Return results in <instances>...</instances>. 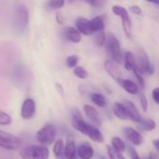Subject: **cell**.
I'll use <instances>...</instances> for the list:
<instances>
[{
	"label": "cell",
	"mask_w": 159,
	"mask_h": 159,
	"mask_svg": "<svg viewBox=\"0 0 159 159\" xmlns=\"http://www.w3.org/2000/svg\"><path fill=\"white\" fill-rule=\"evenodd\" d=\"M20 157L22 159H48L49 150L46 145L31 144L20 151Z\"/></svg>",
	"instance_id": "cell-1"
},
{
	"label": "cell",
	"mask_w": 159,
	"mask_h": 159,
	"mask_svg": "<svg viewBox=\"0 0 159 159\" xmlns=\"http://www.w3.org/2000/svg\"><path fill=\"white\" fill-rule=\"evenodd\" d=\"M105 49L108 55L110 56L111 60L116 61L117 64H121L124 61L121 46L119 40L113 34H108L106 36V42H105Z\"/></svg>",
	"instance_id": "cell-2"
},
{
	"label": "cell",
	"mask_w": 159,
	"mask_h": 159,
	"mask_svg": "<svg viewBox=\"0 0 159 159\" xmlns=\"http://www.w3.org/2000/svg\"><path fill=\"white\" fill-rule=\"evenodd\" d=\"M56 135H57V129L55 126L51 123H47L36 132L35 138L39 144L48 146L54 143Z\"/></svg>",
	"instance_id": "cell-3"
},
{
	"label": "cell",
	"mask_w": 159,
	"mask_h": 159,
	"mask_svg": "<svg viewBox=\"0 0 159 159\" xmlns=\"http://www.w3.org/2000/svg\"><path fill=\"white\" fill-rule=\"evenodd\" d=\"M22 145V141L16 135L0 129V147L9 151H17Z\"/></svg>",
	"instance_id": "cell-4"
},
{
	"label": "cell",
	"mask_w": 159,
	"mask_h": 159,
	"mask_svg": "<svg viewBox=\"0 0 159 159\" xmlns=\"http://www.w3.org/2000/svg\"><path fill=\"white\" fill-rule=\"evenodd\" d=\"M36 112V105L33 99L27 98L23 101L20 108V116L24 120L32 119Z\"/></svg>",
	"instance_id": "cell-5"
},
{
	"label": "cell",
	"mask_w": 159,
	"mask_h": 159,
	"mask_svg": "<svg viewBox=\"0 0 159 159\" xmlns=\"http://www.w3.org/2000/svg\"><path fill=\"white\" fill-rule=\"evenodd\" d=\"M29 22V11L26 7L19 6L15 12V25L19 29H23Z\"/></svg>",
	"instance_id": "cell-6"
},
{
	"label": "cell",
	"mask_w": 159,
	"mask_h": 159,
	"mask_svg": "<svg viewBox=\"0 0 159 159\" xmlns=\"http://www.w3.org/2000/svg\"><path fill=\"white\" fill-rule=\"evenodd\" d=\"M136 61H137V69L139 70V72L142 75L147 74L148 69L151 66V62L149 60V57L147 55V53L145 52L144 49H139L138 53H137V57H136Z\"/></svg>",
	"instance_id": "cell-7"
},
{
	"label": "cell",
	"mask_w": 159,
	"mask_h": 159,
	"mask_svg": "<svg viewBox=\"0 0 159 159\" xmlns=\"http://www.w3.org/2000/svg\"><path fill=\"white\" fill-rule=\"evenodd\" d=\"M123 132H124V135L127 138V140L129 142H130L132 144L138 146V145H142L143 143V135L135 129H133L131 127H126L124 129Z\"/></svg>",
	"instance_id": "cell-8"
},
{
	"label": "cell",
	"mask_w": 159,
	"mask_h": 159,
	"mask_svg": "<svg viewBox=\"0 0 159 159\" xmlns=\"http://www.w3.org/2000/svg\"><path fill=\"white\" fill-rule=\"evenodd\" d=\"M88 123L84 120L81 113L78 109L74 108L72 110V126L81 133H84Z\"/></svg>",
	"instance_id": "cell-9"
},
{
	"label": "cell",
	"mask_w": 159,
	"mask_h": 159,
	"mask_svg": "<svg viewBox=\"0 0 159 159\" xmlns=\"http://www.w3.org/2000/svg\"><path fill=\"white\" fill-rule=\"evenodd\" d=\"M75 28L81 33V34H84V35H91L92 34H94L92 31L90 20L84 18V17H79L76 20Z\"/></svg>",
	"instance_id": "cell-10"
},
{
	"label": "cell",
	"mask_w": 159,
	"mask_h": 159,
	"mask_svg": "<svg viewBox=\"0 0 159 159\" xmlns=\"http://www.w3.org/2000/svg\"><path fill=\"white\" fill-rule=\"evenodd\" d=\"M116 63V62L114 61L113 60H106L104 61V69L113 79L118 82L122 79V74Z\"/></svg>",
	"instance_id": "cell-11"
},
{
	"label": "cell",
	"mask_w": 159,
	"mask_h": 159,
	"mask_svg": "<svg viewBox=\"0 0 159 159\" xmlns=\"http://www.w3.org/2000/svg\"><path fill=\"white\" fill-rule=\"evenodd\" d=\"M83 134H85V135H87L88 137H89V138H90L93 142H95V143H102L104 142V137H103L102 133L101 132V130H99V129H98L96 127H94L93 125L88 124Z\"/></svg>",
	"instance_id": "cell-12"
},
{
	"label": "cell",
	"mask_w": 159,
	"mask_h": 159,
	"mask_svg": "<svg viewBox=\"0 0 159 159\" xmlns=\"http://www.w3.org/2000/svg\"><path fill=\"white\" fill-rule=\"evenodd\" d=\"M63 35L66 40L72 43H79L82 39L81 33L75 27L69 26L63 30Z\"/></svg>",
	"instance_id": "cell-13"
},
{
	"label": "cell",
	"mask_w": 159,
	"mask_h": 159,
	"mask_svg": "<svg viewBox=\"0 0 159 159\" xmlns=\"http://www.w3.org/2000/svg\"><path fill=\"white\" fill-rule=\"evenodd\" d=\"M124 105L126 106L127 108V111H128V114H129V117L133 120L134 122L136 123H141L143 121L142 119V116H141V114L139 112V110L137 109V107L134 105V103L130 101H126Z\"/></svg>",
	"instance_id": "cell-14"
},
{
	"label": "cell",
	"mask_w": 159,
	"mask_h": 159,
	"mask_svg": "<svg viewBox=\"0 0 159 159\" xmlns=\"http://www.w3.org/2000/svg\"><path fill=\"white\" fill-rule=\"evenodd\" d=\"M93 155V148L89 143H83L77 148V156L81 159H91Z\"/></svg>",
	"instance_id": "cell-15"
},
{
	"label": "cell",
	"mask_w": 159,
	"mask_h": 159,
	"mask_svg": "<svg viewBox=\"0 0 159 159\" xmlns=\"http://www.w3.org/2000/svg\"><path fill=\"white\" fill-rule=\"evenodd\" d=\"M84 111L86 116L93 122L95 123L97 126H101L102 125V119L100 116V114L98 113V111L91 105L89 104H85L84 105Z\"/></svg>",
	"instance_id": "cell-16"
},
{
	"label": "cell",
	"mask_w": 159,
	"mask_h": 159,
	"mask_svg": "<svg viewBox=\"0 0 159 159\" xmlns=\"http://www.w3.org/2000/svg\"><path fill=\"white\" fill-rule=\"evenodd\" d=\"M64 157L66 159H75L77 156V148L75 142L72 139H68L66 144L64 145L63 151Z\"/></svg>",
	"instance_id": "cell-17"
},
{
	"label": "cell",
	"mask_w": 159,
	"mask_h": 159,
	"mask_svg": "<svg viewBox=\"0 0 159 159\" xmlns=\"http://www.w3.org/2000/svg\"><path fill=\"white\" fill-rule=\"evenodd\" d=\"M121 87L129 94L136 95L139 93V85L129 79H121L118 81Z\"/></svg>",
	"instance_id": "cell-18"
},
{
	"label": "cell",
	"mask_w": 159,
	"mask_h": 159,
	"mask_svg": "<svg viewBox=\"0 0 159 159\" xmlns=\"http://www.w3.org/2000/svg\"><path fill=\"white\" fill-rule=\"evenodd\" d=\"M124 66L126 68V70L128 71H132L136 65H137V61H136V56L131 52V51H128L125 53L124 56V61H123Z\"/></svg>",
	"instance_id": "cell-19"
},
{
	"label": "cell",
	"mask_w": 159,
	"mask_h": 159,
	"mask_svg": "<svg viewBox=\"0 0 159 159\" xmlns=\"http://www.w3.org/2000/svg\"><path fill=\"white\" fill-rule=\"evenodd\" d=\"M90 22H91L93 33L102 31L105 28V17L104 16H96L92 20H90Z\"/></svg>",
	"instance_id": "cell-20"
},
{
	"label": "cell",
	"mask_w": 159,
	"mask_h": 159,
	"mask_svg": "<svg viewBox=\"0 0 159 159\" xmlns=\"http://www.w3.org/2000/svg\"><path fill=\"white\" fill-rule=\"evenodd\" d=\"M120 19L122 21L123 31H124L126 36L129 38H131V36H132V22H131V19L129 17V14H127V15L121 17Z\"/></svg>",
	"instance_id": "cell-21"
},
{
	"label": "cell",
	"mask_w": 159,
	"mask_h": 159,
	"mask_svg": "<svg viewBox=\"0 0 159 159\" xmlns=\"http://www.w3.org/2000/svg\"><path fill=\"white\" fill-rule=\"evenodd\" d=\"M113 110H114V113L116 116V117H118L119 119L125 120V119L129 118V114H128L127 108L124 104H122L120 102H115Z\"/></svg>",
	"instance_id": "cell-22"
},
{
	"label": "cell",
	"mask_w": 159,
	"mask_h": 159,
	"mask_svg": "<svg viewBox=\"0 0 159 159\" xmlns=\"http://www.w3.org/2000/svg\"><path fill=\"white\" fill-rule=\"evenodd\" d=\"M63 151H64V143H63V141L61 139H59L55 142L54 145H53V148H52V152L54 154V156L57 157V159L61 158V157H63L64 155H63Z\"/></svg>",
	"instance_id": "cell-23"
},
{
	"label": "cell",
	"mask_w": 159,
	"mask_h": 159,
	"mask_svg": "<svg viewBox=\"0 0 159 159\" xmlns=\"http://www.w3.org/2000/svg\"><path fill=\"white\" fill-rule=\"evenodd\" d=\"M90 99H91L92 102L99 107H105L107 105V102H106L105 97L101 93H97V92L92 93L90 95Z\"/></svg>",
	"instance_id": "cell-24"
},
{
	"label": "cell",
	"mask_w": 159,
	"mask_h": 159,
	"mask_svg": "<svg viewBox=\"0 0 159 159\" xmlns=\"http://www.w3.org/2000/svg\"><path fill=\"white\" fill-rule=\"evenodd\" d=\"M112 146L116 151H118L120 153H123L126 150V144L122 141V139H120L119 137H113L112 138Z\"/></svg>",
	"instance_id": "cell-25"
},
{
	"label": "cell",
	"mask_w": 159,
	"mask_h": 159,
	"mask_svg": "<svg viewBox=\"0 0 159 159\" xmlns=\"http://www.w3.org/2000/svg\"><path fill=\"white\" fill-rule=\"evenodd\" d=\"M139 124H141L142 129H143L145 131H152L157 128V124H156L155 120H153V119H145V120H143Z\"/></svg>",
	"instance_id": "cell-26"
},
{
	"label": "cell",
	"mask_w": 159,
	"mask_h": 159,
	"mask_svg": "<svg viewBox=\"0 0 159 159\" xmlns=\"http://www.w3.org/2000/svg\"><path fill=\"white\" fill-rule=\"evenodd\" d=\"M94 42H95L96 46H98V47H102L105 44V42H106V34H105L104 30L96 33V35L94 37Z\"/></svg>",
	"instance_id": "cell-27"
},
{
	"label": "cell",
	"mask_w": 159,
	"mask_h": 159,
	"mask_svg": "<svg viewBox=\"0 0 159 159\" xmlns=\"http://www.w3.org/2000/svg\"><path fill=\"white\" fill-rule=\"evenodd\" d=\"M73 73L76 77H78L80 79H87L89 77V73L83 66L75 67L74 70H73Z\"/></svg>",
	"instance_id": "cell-28"
},
{
	"label": "cell",
	"mask_w": 159,
	"mask_h": 159,
	"mask_svg": "<svg viewBox=\"0 0 159 159\" xmlns=\"http://www.w3.org/2000/svg\"><path fill=\"white\" fill-rule=\"evenodd\" d=\"M107 154H108L110 159H126L124 157V156H123L120 152L116 151V150L113 146H111V145H108V146H107Z\"/></svg>",
	"instance_id": "cell-29"
},
{
	"label": "cell",
	"mask_w": 159,
	"mask_h": 159,
	"mask_svg": "<svg viewBox=\"0 0 159 159\" xmlns=\"http://www.w3.org/2000/svg\"><path fill=\"white\" fill-rule=\"evenodd\" d=\"M112 12H113L115 15H116L117 17H119V18H121V17H123V16L129 14V10H128L127 8H125L124 7L119 6V5H115V6H113V7H112Z\"/></svg>",
	"instance_id": "cell-30"
},
{
	"label": "cell",
	"mask_w": 159,
	"mask_h": 159,
	"mask_svg": "<svg viewBox=\"0 0 159 159\" xmlns=\"http://www.w3.org/2000/svg\"><path fill=\"white\" fill-rule=\"evenodd\" d=\"M132 71H133L134 75H135V77H136V79H137V82H138L139 87L141 88L142 90H143L144 88H145V81H144V78H143V75H142V74L139 72V70L137 69V65H136V67H135Z\"/></svg>",
	"instance_id": "cell-31"
},
{
	"label": "cell",
	"mask_w": 159,
	"mask_h": 159,
	"mask_svg": "<svg viewBox=\"0 0 159 159\" xmlns=\"http://www.w3.org/2000/svg\"><path fill=\"white\" fill-rule=\"evenodd\" d=\"M11 122H12L11 116L6 112L0 110V126H8L11 124Z\"/></svg>",
	"instance_id": "cell-32"
},
{
	"label": "cell",
	"mask_w": 159,
	"mask_h": 159,
	"mask_svg": "<svg viewBox=\"0 0 159 159\" xmlns=\"http://www.w3.org/2000/svg\"><path fill=\"white\" fill-rule=\"evenodd\" d=\"M65 4V0H48V6L51 9H60Z\"/></svg>",
	"instance_id": "cell-33"
},
{
	"label": "cell",
	"mask_w": 159,
	"mask_h": 159,
	"mask_svg": "<svg viewBox=\"0 0 159 159\" xmlns=\"http://www.w3.org/2000/svg\"><path fill=\"white\" fill-rule=\"evenodd\" d=\"M78 56L76 55H70L66 58V65L69 68H75L77 66L78 63Z\"/></svg>",
	"instance_id": "cell-34"
},
{
	"label": "cell",
	"mask_w": 159,
	"mask_h": 159,
	"mask_svg": "<svg viewBox=\"0 0 159 159\" xmlns=\"http://www.w3.org/2000/svg\"><path fill=\"white\" fill-rule=\"evenodd\" d=\"M140 102H141V105H142L143 110L144 112H147V110H148V101H147V98H146V96H145V94L143 92L141 93Z\"/></svg>",
	"instance_id": "cell-35"
},
{
	"label": "cell",
	"mask_w": 159,
	"mask_h": 159,
	"mask_svg": "<svg viewBox=\"0 0 159 159\" xmlns=\"http://www.w3.org/2000/svg\"><path fill=\"white\" fill-rule=\"evenodd\" d=\"M128 150H129V156H130V158L131 159H142L133 146L129 145V148H128Z\"/></svg>",
	"instance_id": "cell-36"
},
{
	"label": "cell",
	"mask_w": 159,
	"mask_h": 159,
	"mask_svg": "<svg viewBox=\"0 0 159 159\" xmlns=\"http://www.w3.org/2000/svg\"><path fill=\"white\" fill-rule=\"evenodd\" d=\"M129 12L134 15H141L143 13V10L139 6H131L129 7Z\"/></svg>",
	"instance_id": "cell-37"
},
{
	"label": "cell",
	"mask_w": 159,
	"mask_h": 159,
	"mask_svg": "<svg viewBox=\"0 0 159 159\" xmlns=\"http://www.w3.org/2000/svg\"><path fill=\"white\" fill-rule=\"evenodd\" d=\"M55 19H56V21L58 24L60 25H62L63 22H64V19H63V15L61 12H56V15H55Z\"/></svg>",
	"instance_id": "cell-38"
},
{
	"label": "cell",
	"mask_w": 159,
	"mask_h": 159,
	"mask_svg": "<svg viewBox=\"0 0 159 159\" xmlns=\"http://www.w3.org/2000/svg\"><path fill=\"white\" fill-rule=\"evenodd\" d=\"M152 96H153L154 101H155L157 104H159V88H156V89L153 90Z\"/></svg>",
	"instance_id": "cell-39"
},
{
	"label": "cell",
	"mask_w": 159,
	"mask_h": 159,
	"mask_svg": "<svg viewBox=\"0 0 159 159\" xmlns=\"http://www.w3.org/2000/svg\"><path fill=\"white\" fill-rule=\"evenodd\" d=\"M85 1L87 4H89L91 7H96L97 6V0H83Z\"/></svg>",
	"instance_id": "cell-40"
},
{
	"label": "cell",
	"mask_w": 159,
	"mask_h": 159,
	"mask_svg": "<svg viewBox=\"0 0 159 159\" xmlns=\"http://www.w3.org/2000/svg\"><path fill=\"white\" fill-rule=\"evenodd\" d=\"M56 89H57V91L60 93V94H63V89H62V87L59 84V83H56Z\"/></svg>",
	"instance_id": "cell-41"
},
{
	"label": "cell",
	"mask_w": 159,
	"mask_h": 159,
	"mask_svg": "<svg viewBox=\"0 0 159 159\" xmlns=\"http://www.w3.org/2000/svg\"><path fill=\"white\" fill-rule=\"evenodd\" d=\"M153 144H154V146L156 147V149L159 151V140H155L154 142H153Z\"/></svg>",
	"instance_id": "cell-42"
},
{
	"label": "cell",
	"mask_w": 159,
	"mask_h": 159,
	"mask_svg": "<svg viewBox=\"0 0 159 159\" xmlns=\"http://www.w3.org/2000/svg\"><path fill=\"white\" fill-rule=\"evenodd\" d=\"M106 0H97V6H103Z\"/></svg>",
	"instance_id": "cell-43"
},
{
	"label": "cell",
	"mask_w": 159,
	"mask_h": 159,
	"mask_svg": "<svg viewBox=\"0 0 159 159\" xmlns=\"http://www.w3.org/2000/svg\"><path fill=\"white\" fill-rule=\"evenodd\" d=\"M146 1H148V2H151V3H154V4H156V5H158L159 6V0H146Z\"/></svg>",
	"instance_id": "cell-44"
},
{
	"label": "cell",
	"mask_w": 159,
	"mask_h": 159,
	"mask_svg": "<svg viewBox=\"0 0 159 159\" xmlns=\"http://www.w3.org/2000/svg\"><path fill=\"white\" fill-rule=\"evenodd\" d=\"M146 159H155V158H153V157H152V156H150V157H149L148 158H146Z\"/></svg>",
	"instance_id": "cell-45"
},
{
	"label": "cell",
	"mask_w": 159,
	"mask_h": 159,
	"mask_svg": "<svg viewBox=\"0 0 159 159\" xmlns=\"http://www.w3.org/2000/svg\"><path fill=\"white\" fill-rule=\"evenodd\" d=\"M101 159H107V158H105V157H101Z\"/></svg>",
	"instance_id": "cell-46"
},
{
	"label": "cell",
	"mask_w": 159,
	"mask_h": 159,
	"mask_svg": "<svg viewBox=\"0 0 159 159\" xmlns=\"http://www.w3.org/2000/svg\"><path fill=\"white\" fill-rule=\"evenodd\" d=\"M69 2H72V1H74V0H68Z\"/></svg>",
	"instance_id": "cell-47"
}]
</instances>
